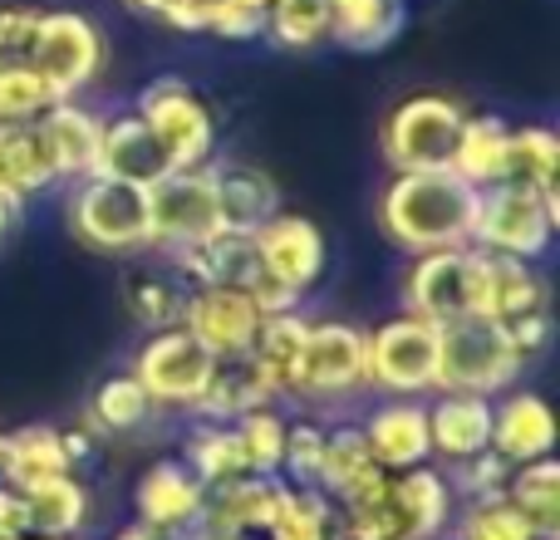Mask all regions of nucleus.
<instances>
[{
  "label": "nucleus",
  "instance_id": "obj_19",
  "mask_svg": "<svg viewBox=\"0 0 560 540\" xmlns=\"http://www.w3.org/2000/svg\"><path fill=\"white\" fill-rule=\"evenodd\" d=\"M202 492L207 486L187 472L183 457H167V462H153L143 472L133 492V506H138V521L148 526H163V531H192L202 521Z\"/></svg>",
  "mask_w": 560,
  "mask_h": 540
},
{
  "label": "nucleus",
  "instance_id": "obj_35",
  "mask_svg": "<svg viewBox=\"0 0 560 540\" xmlns=\"http://www.w3.org/2000/svg\"><path fill=\"white\" fill-rule=\"evenodd\" d=\"M183 462H187V472H192L202 486L232 482V477L246 472V457H242V443H236V427L232 423H207V418L192 427V437H187Z\"/></svg>",
  "mask_w": 560,
  "mask_h": 540
},
{
  "label": "nucleus",
  "instance_id": "obj_9",
  "mask_svg": "<svg viewBox=\"0 0 560 540\" xmlns=\"http://www.w3.org/2000/svg\"><path fill=\"white\" fill-rule=\"evenodd\" d=\"M104 30L79 10H39V30H35V49L30 64L35 74L49 84L55 98H79L98 74H104Z\"/></svg>",
  "mask_w": 560,
  "mask_h": 540
},
{
  "label": "nucleus",
  "instance_id": "obj_40",
  "mask_svg": "<svg viewBox=\"0 0 560 540\" xmlns=\"http://www.w3.org/2000/svg\"><path fill=\"white\" fill-rule=\"evenodd\" d=\"M236 443H242L246 472L256 477H280V457H285V418L271 408H252L236 418Z\"/></svg>",
  "mask_w": 560,
  "mask_h": 540
},
{
  "label": "nucleus",
  "instance_id": "obj_34",
  "mask_svg": "<svg viewBox=\"0 0 560 540\" xmlns=\"http://www.w3.org/2000/svg\"><path fill=\"white\" fill-rule=\"evenodd\" d=\"M266 540H339V506L315 486L285 482L276 521L266 526Z\"/></svg>",
  "mask_w": 560,
  "mask_h": 540
},
{
  "label": "nucleus",
  "instance_id": "obj_46",
  "mask_svg": "<svg viewBox=\"0 0 560 540\" xmlns=\"http://www.w3.org/2000/svg\"><path fill=\"white\" fill-rule=\"evenodd\" d=\"M39 5H0V64H30Z\"/></svg>",
  "mask_w": 560,
  "mask_h": 540
},
{
  "label": "nucleus",
  "instance_id": "obj_21",
  "mask_svg": "<svg viewBox=\"0 0 560 540\" xmlns=\"http://www.w3.org/2000/svg\"><path fill=\"white\" fill-rule=\"evenodd\" d=\"M492 453H502L512 467L536 462L556 453V413L541 394H506L492 403Z\"/></svg>",
  "mask_w": 560,
  "mask_h": 540
},
{
  "label": "nucleus",
  "instance_id": "obj_29",
  "mask_svg": "<svg viewBox=\"0 0 560 540\" xmlns=\"http://www.w3.org/2000/svg\"><path fill=\"white\" fill-rule=\"evenodd\" d=\"M55 183H59V167L49 157L39 124L0 128V187H10L20 202H30V197L49 192Z\"/></svg>",
  "mask_w": 560,
  "mask_h": 540
},
{
  "label": "nucleus",
  "instance_id": "obj_27",
  "mask_svg": "<svg viewBox=\"0 0 560 540\" xmlns=\"http://www.w3.org/2000/svg\"><path fill=\"white\" fill-rule=\"evenodd\" d=\"M276 398L280 394L271 388V378L246 354H236V359H217V368H212V378H207L202 398L192 403V413L207 418V423H236V418L252 413V408H271Z\"/></svg>",
  "mask_w": 560,
  "mask_h": 540
},
{
  "label": "nucleus",
  "instance_id": "obj_39",
  "mask_svg": "<svg viewBox=\"0 0 560 540\" xmlns=\"http://www.w3.org/2000/svg\"><path fill=\"white\" fill-rule=\"evenodd\" d=\"M453 540H541L536 526L516 512L506 496H477L463 506V516H453Z\"/></svg>",
  "mask_w": 560,
  "mask_h": 540
},
{
  "label": "nucleus",
  "instance_id": "obj_44",
  "mask_svg": "<svg viewBox=\"0 0 560 540\" xmlns=\"http://www.w3.org/2000/svg\"><path fill=\"white\" fill-rule=\"evenodd\" d=\"M207 35L217 39H261L266 35V5L261 0H212L207 5Z\"/></svg>",
  "mask_w": 560,
  "mask_h": 540
},
{
  "label": "nucleus",
  "instance_id": "obj_38",
  "mask_svg": "<svg viewBox=\"0 0 560 540\" xmlns=\"http://www.w3.org/2000/svg\"><path fill=\"white\" fill-rule=\"evenodd\" d=\"M266 39L295 55L329 45V0H266Z\"/></svg>",
  "mask_w": 560,
  "mask_h": 540
},
{
  "label": "nucleus",
  "instance_id": "obj_52",
  "mask_svg": "<svg viewBox=\"0 0 560 540\" xmlns=\"http://www.w3.org/2000/svg\"><path fill=\"white\" fill-rule=\"evenodd\" d=\"M0 486H10V433H0Z\"/></svg>",
  "mask_w": 560,
  "mask_h": 540
},
{
  "label": "nucleus",
  "instance_id": "obj_33",
  "mask_svg": "<svg viewBox=\"0 0 560 540\" xmlns=\"http://www.w3.org/2000/svg\"><path fill=\"white\" fill-rule=\"evenodd\" d=\"M305 329L310 319L295 309H276V315L261 319V329H256L252 349H246V359H252L256 368H261L266 378H271V388L280 398L290 394V378H295V359H300V344H305Z\"/></svg>",
  "mask_w": 560,
  "mask_h": 540
},
{
  "label": "nucleus",
  "instance_id": "obj_1",
  "mask_svg": "<svg viewBox=\"0 0 560 540\" xmlns=\"http://www.w3.org/2000/svg\"><path fill=\"white\" fill-rule=\"evenodd\" d=\"M477 187H467L453 167H413L394 173L378 192V232L408 256L472 246Z\"/></svg>",
  "mask_w": 560,
  "mask_h": 540
},
{
  "label": "nucleus",
  "instance_id": "obj_17",
  "mask_svg": "<svg viewBox=\"0 0 560 540\" xmlns=\"http://www.w3.org/2000/svg\"><path fill=\"white\" fill-rule=\"evenodd\" d=\"M280 492H285V477L242 472L232 482H217L202 492V521L197 526H212L226 536H266V526L276 521Z\"/></svg>",
  "mask_w": 560,
  "mask_h": 540
},
{
  "label": "nucleus",
  "instance_id": "obj_3",
  "mask_svg": "<svg viewBox=\"0 0 560 540\" xmlns=\"http://www.w3.org/2000/svg\"><path fill=\"white\" fill-rule=\"evenodd\" d=\"M526 359L516 354L512 329L487 315H457L438 325V394L497 398L516 384Z\"/></svg>",
  "mask_w": 560,
  "mask_h": 540
},
{
  "label": "nucleus",
  "instance_id": "obj_2",
  "mask_svg": "<svg viewBox=\"0 0 560 540\" xmlns=\"http://www.w3.org/2000/svg\"><path fill=\"white\" fill-rule=\"evenodd\" d=\"M560 226V187H526L502 183L477 187V216H472V246L512 261H541L556 242Z\"/></svg>",
  "mask_w": 560,
  "mask_h": 540
},
{
  "label": "nucleus",
  "instance_id": "obj_51",
  "mask_svg": "<svg viewBox=\"0 0 560 540\" xmlns=\"http://www.w3.org/2000/svg\"><path fill=\"white\" fill-rule=\"evenodd\" d=\"M183 540H246V536H226V531H212V526H192V531H183Z\"/></svg>",
  "mask_w": 560,
  "mask_h": 540
},
{
  "label": "nucleus",
  "instance_id": "obj_42",
  "mask_svg": "<svg viewBox=\"0 0 560 540\" xmlns=\"http://www.w3.org/2000/svg\"><path fill=\"white\" fill-rule=\"evenodd\" d=\"M319 457H325V427L319 423H285V457H280L285 482L290 486H315Z\"/></svg>",
  "mask_w": 560,
  "mask_h": 540
},
{
  "label": "nucleus",
  "instance_id": "obj_30",
  "mask_svg": "<svg viewBox=\"0 0 560 540\" xmlns=\"http://www.w3.org/2000/svg\"><path fill=\"white\" fill-rule=\"evenodd\" d=\"M20 496H25L30 531H35V536H55V540H74L89 526V512H94L89 486L79 482L74 472L49 477V482L30 486V492H20Z\"/></svg>",
  "mask_w": 560,
  "mask_h": 540
},
{
  "label": "nucleus",
  "instance_id": "obj_5",
  "mask_svg": "<svg viewBox=\"0 0 560 540\" xmlns=\"http://www.w3.org/2000/svg\"><path fill=\"white\" fill-rule=\"evenodd\" d=\"M467 108L453 94H408L384 114L378 128V153L388 173H413V167H447Z\"/></svg>",
  "mask_w": 560,
  "mask_h": 540
},
{
  "label": "nucleus",
  "instance_id": "obj_47",
  "mask_svg": "<svg viewBox=\"0 0 560 540\" xmlns=\"http://www.w3.org/2000/svg\"><path fill=\"white\" fill-rule=\"evenodd\" d=\"M128 5L148 20H163V25H173V30H187V35H202L207 30L202 0H128Z\"/></svg>",
  "mask_w": 560,
  "mask_h": 540
},
{
  "label": "nucleus",
  "instance_id": "obj_7",
  "mask_svg": "<svg viewBox=\"0 0 560 540\" xmlns=\"http://www.w3.org/2000/svg\"><path fill=\"white\" fill-rule=\"evenodd\" d=\"M369 344V388L388 398L438 394V325L423 315H394L364 334Z\"/></svg>",
  "mask_w": 560,
  "mask_h": 540
},
{
  "label": "nucleus",
  "instance_id": "obj_18",
  "mask_svg": "<svg viewBox=\"0 0 560 540\" xmlns=\"http://www.w3.org/2000/svg\"><path fill=\"white\" fill-rule=\"evenodd\" d=\"M98 177H118V183H133V187H153L158 177L173 173L167 163L163 143L158 133L143 124V114H118V118H104V138H98V163H94ZM89 173V177H94Z\"/></svg>",
  "mask_w": 560,
  "mask_h": 540
},
{
  "label": "nucleus",
  "instance_id": "obj_31",
  "mask_svg": "<svg viewBox=\"0 0 560 540\" xmlns=\"http://www.w3.org/2000/svg\"><path fill=\"white\" fill-rule=\"evenodd\" d=\"M74 472V457L65 447V427L25 423L10 433V486L30 492V486L49 482V477Z\"/></svg>",
  "mask_w": 560,
  "mask_h": 540
},
{
  "label": "nucleus",
  "instance_id": "obj_43",
  "mask_svg": "<svg viewBox=\"0 0 560 540\" xmlns=\"http://www.w3.org/2000/svg\"><path fill=\"white\" fill-rule=\"evenodd\" d=\"M506 477H512V462H506L502 453H477L467 457V462H453V472H447V482H453V492H463L467 502H477V496H502L506 492Z\"/></svg>",
  "mask_w": 560,
  "mask_h": 540
},
{
  "label": "nucleus",
  "instance_id": "obj_45",
  "mask_svg": "<svg viewBox=\"0 0 560 540\" xmlns=\"http://www.w3.org/2000/svg\"><path fill=\"white\" fill-rule=\"evenodd\" d=\"M128 309H133L148 329H167L183 315V290H173L167 280H138V285L128 290Z\"/></svg>",
  "mask_w": 560,
  "mask_h": 540
},
{
  "label": "nucleus",
  "instance_id": "obj_50",
  "mask_svg": "<svg viewBox=\"0 0 560 540\" xmlns=\"http://www.w3.org/2000/svg\"><path fill=\"white\" fill-rule=\"evenodd\" d=\"M114 540H183L177 531H163V526H148V521H128V526H118Z\"/></svg>",
  "mask_w": 560,
  "mask_h": 540
},
{
  "label": "nucleus",
  "instance_id": "obj_37",
  "mask_svg": "<svg viewBox=\"0 0 560 540\" xmlns=\"http://www.w3.org/2000/svg\"><path fill=\"white\" fill-rule=\"evenodd\" d=\"M148 413H153V398L143 394V384L133 374H108L89 398L94 433H133V427L148 423Z\"/></svg>",
  "mask_w": 560,
  "mask_h": 540
},
{
  "label": "nucleus",
  "instance_id": "obj_48",
  "mask_svg": "<svg viewBox=\"0 0 560 540\" xmlns=\"http://www.w3.org/2000/svg\"><path fill=\"white\" fill-rule=\"evenodd\" d=\"M30 531V516H25V496L15 486H0V540H15Z\"/></svg>",
  "mask_w": 560,
  "mask_h": 540
},
{
  "label": "nucleus",
  "instance_id": "obj_22",
  "mask_svg": "<svg viewBox=\"0 0 560 540\" xmlns=\"http://www.w3.org/2000/svg\"><path fill=\"white\" fill-rule=\"evenodd\" d=\"M428 443H433V457H443L447 467L487 453L492 447V398L443 394L428 408Z\"/></svg>",
  "mask_w": 560,
  "mask_h": 540
},
{
  "label": "nucleus",
  "instance_id": "obj_54",
  "mask_svg": "<svg viewBox=\"0 0 560 540\" xmlns=\"http://www.w3.org/2000/svg\"><path fill=\"white\" fill-rule=\"evenodd\" d=\"M261 5H266V0H261Z\"/></svg>",
  "mask_w": 560,
  "mask_h": 540
},
{
  "label": "nucleus",
  "instance_id": "obj_25",
  "mask_svg": "<svg viewBox=\"0 0 560 540\" xmlns=\"http://www.w3.org/2000/svg\"><path fill=\"white\" fill-rule=\"evenodd\" d=\"M388 492H394L413 540L447 536V526H453V516H457V492H453V482H447V472H433L428 462L408 467V472H388Z\"/></svg>",
  "mask_w": 560,
  "mask_h": 540
},
{
  "label": "nucleus",
  "instance_id": "obj_15",
  "mask_svg": "<svg viewBox=\"0 0 560 540\" xmlns=\"http://www.w3.org/2000/svg\"><path fill=\"white\" fill-rule=\"evenodd\" d=\"M536 309H551V285L536 270V261H512V256H492L472 246V315L512 325Z\"/></svg>",
  "mask_w": 560,
  "mask_h": 540
},
{
  "label": "nucleus",
  "instance_id": "obj_36",
  "mask_svg": "<svg viewBox=\"0 0 560 540\" xmlns=\"http://www.w3.org/2000/svg\"><path fill=\"white\" fill-rule=\"evenodd\" d=\"M506 177L526 187L560 183V138L546 124H512L506 138Z\"/></svg>",
  "mask_w": 560,
  "mask_h": 540
},
{
  "label": "nucleus",
  "instance_id": "obj_23",
  "mask_svg": "<svg viewBox=\"0 0 560 540\" xmlns=\"http://www.w3.org/2000/svg\"><path fill=\"white\" fill-rule=\"evenodd\" d=\"M384 482H388V472L374 462V457H369L359 427H335V433H325V457H319L315 492H325L329 502L345 512V506L374 496Z\"/></svg>",
  "mask_w": 560,
  "mask_h": 540
},
{
  "label": "nucleus",
  "instance_id": "obj_13",
  "mask_svg": "<svg viewBox=\"0 0 560 540\" xmlns=\"http://www.w3.org/2000/svg\"><path fill=\"white\" fill-rule=\"evenodd\" d=\"M252 246H256V256H261L266 275L280 280V285H285L290 295H300V300L315 290V280L325 275V261H329L325 232H319L310 216L285 212V207L256 226Z\"/></svg>",
  "mask_w": 560,
  "mask_h": 540
},
{
  "label": "nucleus",
  "instance_id": "obj_10",
  "mask_svg": "<svg viewBox=\"0 0 560 540\" xmlns=\"http://www.w3.org/2000/svg\"><path fill=\"white\" fill-rule=\"evenodd\" d=\"M138 114L158 133V143H163L173 167H207V157L217 153V118L187 79H177V74L153 79L138 94Z\"/></svg>",
  "mask_w": 560,
  "mask_h": 540
},
{
  "label": "nucleus",
  "instance_id": "obj_26",
  "mask_svg": "<svg viewBox=\"0 0 560 540\" xmlns=\"http://www.w3.org/2000/svg\"><path fill=\"white\" fill-rule=\"evenodd\" d=\"M408 30V0H329V45L349 55H384Z\"/></svg>",
  "mask_w": 560,
  "mask_h": 540
},
{
  "label": "nucleus",
  "instance_id": "obj_24",
  "mask_svg": "<svg viewBox=\"0 0 560 540\" xmlns=\"http://www.w3.org/2000/svg\"><path fill=\"white\" fill-rule=\"evenodd\" d=\"M212 187H217V212H222V232L252 236L266 216L280 212V187L266 167L252 163H217L212 167Z\"/></svg>",
  "mask_w": 560,
  "mask_h": 540
},
{
  "label": "nucleus",
  "instance_id": "obj_4",
  "mask_svg": "<svg viewBox=\"0 0 560 540\" xmlns=\"http://www.w3.org/2000/svg\"><path fill=\"white\" fill-rule=\"evenodd\" d=\"M69 232L79 246L98 256H133L148 242V187L118 183V177H79L69 192Z\"/></svg>",
  "mask_w": 560,
  "mask_h": 540
},
{
  "label": "nucleus",
  "instance_id": "obj_14",
  "mask_svg": "<svg viewBox=\"0 0 560 540\" xmlns=\"http://www.w3.org/2000/svg\"><path fill=\"white\" fill-rule=\"evenodd\" d=\"M404 309L433 319V325L472 315V246L413 256V266L404 275Z\"/></svg>",
  "mask_w": 560,
  "mask_h": 540
},
{
  "label": "nucleus",
  "instance_id": "obj_53",
  "mask_svg": "<svg viewBox=\"0 0 560 540\" xmlns=\"http://www.w3.org/2000/svg\"><path fill=\"white\" fill-rule=\"evenodd\" d=\"M15 540H55V536H35V531H25V536H15Z\"/></svg>",
  "mask_w": 560,
  "mask_h": 540
},
{
  "label": "nucleus",
  "instance_id": "obj_41",
  "mask_svg": "<svg viewBox=\"0 0 560 540\" xmlns=\"http://www.w3.org/2000/svg\"><path fill=\"white\" fill-rule=\"evenodd\" d=\"M49 104H55V94L35 74V64H0V128L35 124Z\"/></svg>",
  "mask_w": 560,
  "mask_h": 540
},
{
  "label": "nucleus",
  "instance_id": "obj_12",
  "mask_svg": "<svg viewBox=\"0 0 560 540\" xmlns=\"http://www.w3.org/2000/svg\"><path fill=\"white\" fill-rule=\"evenodd\" d=\"M261 319H266V309L256 305L242 285H192L183 295L177 325H183L212 359H236L252 349Z\"/></svg>",
  "mask_w": 560,
  "mask_h": 540
},
{
  "label": "nucleus",
  "instance_id": "obj_16",
  "mask_svg": "<svg viewBox=\"0 0 560 540\" xmlns=\"http://www.w3.org/2000/svg\"><path fill=\"white\" fill-rule=\"evenodd\" d=\"M369 457H374L384 472H408V467H423L433 457L428 443V408L418 398H388L359 427Z\"/></svg>",
  "mask_w": 560,
  "mask_h": 540
},
{
  "label": "nucleus",
  "instance_id": "obj_6",
  "mask_svg": "<svg viewBox=\"0 0 560 540\" xmlns=\"http://www.w3.org/2000/svg\"><path fill=\"white\" fill-rule=\"evenodd\" d=\"M359 388H369L364 329L345 325V319H310L295 359V378H290V398L339 403V398H354Z\"/></svg>",
  "mask_w": 560,
  "mask_h": 540
},
{
  "label": "nucleus",
  "instance_id": "obj_20",
  "mask_svg": "<svg viewBox=\"0 0 560 540\" xmlns=\"http://www.w3.org/2000/svg\"><path fill=\"white\" fill-rule=\"evenodd\" d=\"M35 124H39V133H45L49 157H55V167H59V183H65V177L79 183V177L94 173L98 138H104V114L74 104V98H55Z\"/></svg>",
  "mask_w": 560,
  "mask_h": 540
},
{
  "label": "nucleus",
  "instance_id": "obj_32",
  "mask_svg": "<svg viewBox=\"0 0 560 540\" xmlns=\"http://www.w3.org/2000/svg\"><path fill=\"white\" fill-rule=\"evenodd\" d=\"M502 496L536 526V536H541V540L560 536V462H556V453L512 467Z\"/></svg>",
  "mask_w": 560,
  "mask_h": 540
},
{
  "label": "nucleus",
  "instance_id": "obj_28",
  "mask_svg": "<svg viewBox=\"0 0 560 540\" xmlns=\"http://www.w3.org/2000/svg\"><path fill=\"white\" fill-rule=\"evenodd\" d=\"M506 138H512V124L502 114H467L463 128H457L453 143V167L467 187H492L506 177Z\"/></svg>",
  "mask_w": 560,
  "mask_h": 540
},
{
  "label": "nucleus",
  "instance_id": "obj_8",
  "mask_svg": "<svg viewBox=\"0 0 560 540\" xmlns=\"http://www.w3.org/2000/svg\"><path fill=\"white\" fill-rule=\"evenodd\" d=\"M212 236H222L212 167H173L148 187V242L158 251L177 256L187 246L212 242Z\"/></svg>",
  "mask_w": 560,
  "mask_h": 540
},
{
  "label": "nucleus",
  "instance_id": "obj_49",
  "mask_svg": "<svg viewBox=\"0 0 560 540\" xmlns=\"http://www.w3.org/2000/svg\"><path fill=\"white\" fill-rule=\"evenodd\" d=\"M20 212H25V202L10 187H0V242H10V232L20 226Z\"/></svg>",
  "mask_w": 560,
  "mask_h": 540
},
{
  "label": "nucleus",
  "instance_id": "obj_11",
  "mask_svg": "<svg viewBox=\"0 0 560 540\" xmlns=\"http://www.w3.org/2000/svg\"><path fill=\"white\" fill-rule=\"evenodd\" d=\"M212 368H217V359L207 354L183 325H167L143 339V349H138L128 374L143 384L153 408H192L197 398H202Z\"/></svg>",
  "mask_w": 560,
  "mask_h": 540
}]
</instances>
